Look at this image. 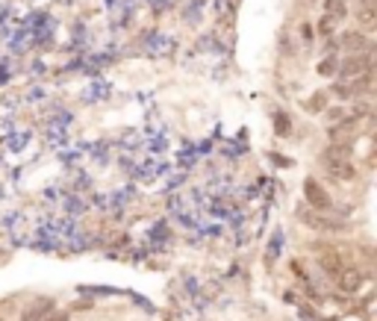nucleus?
I'll return each mask as SVG.
<instances>
[{
    "instance_id": "obj_1",
    "label": "nucleus",
    "mask_w": 377,
    "mask_h": 321,
    "mask_svg": "<svg viewBox=\"0 0 377 321\" xmlns=\"http://www.w3.org/2000/svg\"><path fill=\"white\" fill-rule=\"evenodd\" d=\"M321 162H324V171L330 174L333 180L339 183H348L357 177V168H354V159H351V147L348 145H339V142H330V147L321 154Z\"/></svg>"
},
{
    "instance_id": "obj_2",
    "label": "nucleus",
    "mask_w": 377,
    "mask_h": 321,
    "mask_svg": "<svg viewBox=\"0 0 377 321\" xmlns=\"http://www.w3.org/2000/svg\"><path fill=\"white\" fill-rule=\"evenodd\" d=\"M342 83H354V80H366L371 74V56L369 54H351L345 62L336 68Z\"/></svg>"
},
{
    "instance_id": "obj_3",
    "label": "nucleus",
    "mask_w": 377,
    "mask_h": 321,
    "mask_svg": "<svg viewBox=\"0 0 377 321\" xmlns=\"http://www.w3.org/2000/svg\"><path fill=\"white\" fill-rule=\"evenodd\" d=\"M304 198H307V207L313 210V212H330L333 210L330 195H327L324 186H319L316 180H307L304 183Z\"/></svg>"
},
{
    "instance_id": "obj_4",
    "label": "nucleus",
    "mask_w": 377,
    "mask_h": 321,
    "mask_svg": "<svg viewBox=\"0 0 377 321\" xmlns=\"http://www.w3.org/2000/svg\"><path fill=\"white\" fill-rule=\"evenodd\" d=\"M336 283H339L342 292H357L359 283H363V274H359L357 268H345V265H342L339 272H336Z\"/></svg>"
},
{
    "instance_id": "obj_5",
    "label": "nucleus",
    "mask_w": 377,
    "mask_h": 321,
    "mask_svg": "<svg viewBox=\"0 0 377 321\" xmlns=\"http://www.w3.org/2000/svg\"><path fill=\"white\" fill-rule=\"evenodd\" d=\"M342 47L351 50V54H369V39H366V32H359V30L345 32V36H342Z\"/></svg>"
},
{
    "instance_id": "obj_6",
    "label": "nucleus",
    "mask_w": 377,
    "mask_h": 321,
    "mask_svg": "<svg viewBox=\"0 0 377 321\" xmlns=\"http://www.w3.org/2000/svg\"><path fill=\"white\" fill-rule=\"evenodd\" d=\"M324 15L330 18L336 27L348 18V6H345V0H324Z\"/></svg>"
},
{
    "instance_id": "obj_7",
    "label": "nucleus",
    "mask_w": 377,
    "mask_h": 321,
    "mask_svg": "<svg viewBox=\"0 0 377 321\" xmlns=\"http://www.w3.org/2000/svg\"><path fill=\"white\" fill-rule=\"evenodd\" d=\"M319 262H321L324 272H327V274H333V277H336V272L342 268V260L336 257V253H321V260H319Z\"/></svg>"
},
{
    "instance_id": "obj_8",
    "label": "nucleus",
    "mask_w": 377,
    "mask_h": 321,
    "mask_svg": "<svg viewBox=\"0 0 377 321\" xmlns=\"http://www.w3.org/2000/svg\"><path fill=\"white\" fill-rule=\"evenodd\" d=\"M359 24L366 30H371L377 21H374V9H371V0H363V6H359Z\"/></svg>"
},
{
    "instance_id": "obj_9",
    "label": "nucleus",
    "mask_w": 377,
    "mask_h": 321,
    "mask_svg": "<svg viewBox=\"0 0 377 321\" xmlns=\"http://www.w3.org/2000/svg\"><path fill=\"white\" fill-rule=\"evenodd\" d=\"M336 68H339V59H336V56H327V59L319 62V74H321V77L336 74Z\"/></svg>"
},
{
    "instance_id": "obj_10",
    "label": "nucleus",
    "mask_w": 377,
    "mask_h": 321,
    "mask_svg": "<svg viewBox=\"0 0 377 321\" xmlns=\"http://www.w3.org/2000/svg\"><path fill=\"white\" fill-rule=\"evenodd\" d=\"M44 313H51V303H42V307H36V310H30L27 315H24V321H39Z\"/></svg>"
},
{
    "instance_id": "obj_11",
    "label": "nucleus",
    "mask_w": 377,
    "mask_h": 321,
    "mask_svg": "<svg viewBox=\"0 0 377 321\" xmlns=\"http://www.w3.org/2000/svg\"><path fill=\"white\" fill-rule=\"evenodd\" d=\"M333 30H336V24H333V21L324 15V18H321V24H319V32H321V36H330Z\"/></svg>"
},
{
    "instance_id": "obj_12",
    "label": "nucleus",
    "mask_w": 377,
    "mask_h": 321,
    "mask_svg": "<svg viewBox=\"0 0 377 321\" xmlns=\"http://www.w3.org/2000/svg\"><path fill=\"white\" fill-rule=\"evenodd\" d=\"M277 130H289V118H280V115H277Z\"/></svg>"
}]
</instances>
